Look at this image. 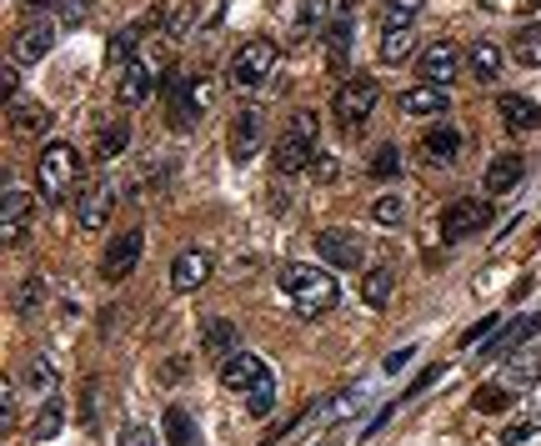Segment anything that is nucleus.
<instances>
[{
    "label": "nucleus",
    "instance_id": "58836bf2",
    "mask_svg": "<svg viewBox=\"0 0 541 446\" xmlns=\"http://www.w3.org/2000/svg\"><path fill=\"white\" fill-rule=\"evenodd\" d=\"M41 296H46V281H41V276H26V281L16 286V311H36Z\"/></svg>",
    "mask_w": 541,
    "mask_h": 446
},
{
    "label": "nucleus",
    "instance_id": "6ab92c4d",
    "mask_svg": "<svg viewBox=\"0 0 541 446\" xmlns=\"http://www.w3.org/2000/svg\"><path fill=\"white\" fill-rule=\"evenodd\" d=\"M456 156H461V131H451V126H431L426 141H421V161H431V166H451Z\"/></svg>",
    "mask_w": 541,
    "mask_h": 446
},
{
    "label": "nucleus",
    "instance_id": "c9c22d12",
    "mask_svg": "<svg viewBox=\"0 0 541 446\" xmlns=\"http://www.w3.org/2000/svg\"><path fill=\"white\" fill-rule=\"evenodd\" d=\"M166 436H171V446H196V421L181 406H171L166 411Z\"/></svg>",
    "mask_w": 541,
    "mask_h": 446
},
{
    "label": "nucleus",
    "instance_id": "680f3d73",
    "mask_svg": "<svg viewBox=\"0 0 541 446\" xmlns=\"http://www.w3.org/2000/svg\"><path fill=\"white\" fill-rule=\"evenodd\" d=\"M351 6H356V0H346V11H351Z\"/></svg>",
    "mask_w": 541,
    "mask_h": 446
},
{
    "label": "nucleus",
    "instance_id": "9d476101",
    "mask_svg": "<svg viewBox=\"0 0 541 446\" xmlns=\"http://www.w3.org/2000/svg\"><path fill=\"white\" fill-rule=\"evenodd\" d=\"M141 251H146V236H141V231L116 236V241L106 246V256H101V276H106V281H126V276L136 271Z\"/></svg>",
    "mask_w": 541,
    "mask_h": 446
},
{
    "label": "nucleus",
    "instance_id": "f03ea898",
    "mask_svg": "<svg viewBox=\"0 0 541 446\" xmlns=\"http://www.w3.org/2000/svg\"><path fill=\"white\" fill-rule=\"evenodd\" d=\"M36 176H41V196H46V206H66V196H71L76 181H81V156H76L66 141H51V146L41 151Z\"/></svg>",
    "mask_w": 541,
    "mask_h": 446
},
{
    "label": "nucleus",
    "instance_id": "f3484780",
    "mask_svg": "<svg viewBox=\"0 0 541 446\" xmlns=\"http://www.w3.org/2000/svg\"><path fill=\"white\" fill-rule=\"evenodd\" d=\"M536 331H541V311L516 316L511 326H501V331H496V341H486V346H481V356H511V351H516V346H526Z\"/></svg>",
    "mask_w": 541,
    "mask_h": 446
},
{
    "label": "nucleus",
    "instance_id": "09e8293b",
    "mask_svg": "<svg viewBox=\"0 0 541 446\" xmlns=\"http://www.w3.org/2000/svg\"><path fill=\"white\" fill-rule=\"evenodd\" d=\"M206 106H211V81H206V76H201V81H191V111H196V116H201V111H206Z\"/></svg>",
    "mask_w": 541,
    "mask_h": 446
},
{
    "label": "nucleus",
    "instance_id": "bb28decb",
    "mask_svg": "<svg viewBox=\"0 0 541 446\" xmlns=\"http://www.w3.org/2000/svg\"><path fill=\"white\" fill-rule=\"evenodd\" d=\"M416 56V31L411 26H386L381 31V61L386 66H406Z\"/></svg>",
    "mask_w": 541,
    "mask_h": 446
},
{
    "label": "nucleus",
    "instance_id": "aec40b11",
    "mask_svg": "<svg viewBox=\"0 0 541 446\" xmlns=\"http://www.w3.org/2000/svg\"><path fill=\"white\" fill-rule=\"evenodd\" d=\"M521 176H526V161L521 156H496L491 166H486V196H506V191H516L521 186Z\"/></svg>",
    "mask_w": 541,
    "mask_h": 446
},
{
    "label": "nucleus",
    "instance_id": "4c0bfd02",
    "mask_svg": "<svg viewBox=\"0 0 541 446\" xmlns=\"http://www.w3.org/2000/svg\"><path fill=\"white\" fill-rule=\"evenodd\" d=\"M511 396H516V391L501 386V381H496V386H481V391H476V411H506Z\"/></svg>",
    "mask_w": 541,
    "mask_h": 446
},
{
    "label": "nucleus",
    "instance_id": "6e6d98bb",
    "mask_svg": "<svg viewBox=\"0 0 541 446\" xmlns=\"http://www.w3.org/2000/svg\"><path fill=\"white\" fill-rule=\"evenodd\" d=\"M316 176H321V181H336V161H331V156H316Z\"/></svg>",
    "mask_w": 541,
    "mask_h": 446
},
{
    "label": "nucleus",
    "instance_id": "20e7f679",
    "mask_svg": "<svg viewBox=\"0 0 541 446\" xmlns=\"http://www.w3.org/2000/svg\"><path fill=\"white\" fill-rule=\"evenodd\" d=\"M491 226V206L481 201V196H466V201H451L446 211H441V241H466V236H481Z\"/></svg>",
    "mask_w": 541,
    "mask_h": 446
},
{
    "label": "nucleus",
    "instance_id": "cd10ccee",
    "mask_svg": "<svg viewBox=\"0 0 541 446\" xmlns=\"http://www.w3.org/2000/svg\"><path fill=\"white\" fill-rule=\"evenodd\" d=\"M201 346H206V356H211V361L236 356V326H231V321H221V316H211V321H206V331H201Z\"/></svg>",
    "mask_w": 541,
    "mask_h": 446
},
{
    "label": "nucleus",
    "instance_id": "a19ab883",
    "mask_svg": "<svg viewBox=\"0 0 541 446\" xmlns=\"http://www.w3.org/2000/svg\"><path fill=\"white\" fill-rule=\"evenodd\" d=\"M26 386H36V391H51V386H56V366H51L46 356H36V361L26 366Z\"/></svg>",
    "mask_w": 541,
    "mask_h": 446
},
{
    "label": "nucleus",
    "instance_id": "f704fd0d",
    "mask_svg": "<svg viewBox=\"0 0 541 446\" xmlns=\"http://www.w3.org/2000/svg\"><path fill=\"white\" fill-rule=\"evenodd\" d=\"M401 216H406V201H401V196H391V191H386V196H376V201H371V221H376V226H386V231H391V226H401Z\"/></svg>",
    "mask_w": 541,
    "mask_h": 446
},
{
    "label": "nucleus",
    "instance_id": "393cba45",
    "mask_svg": "<svg viewBox=\"0 0 541 446\" xmlns=\"http://www.w3.org/2000/svg\"><path fill=\"white\" fill-rule=\"evenodd\" d=\"M51 41H56V26L51 21H31L26 31H21V41H16V61H41L46 51H51Z\"/></svg>",
    "mask_w": 541,
    "mask_h": 446
},
{
    "label": "nucleus",
    "instance_id": "8fccbe9b",
    "mask_svg": "<svg viewBox=\"0 0 541 446\" xmlns=\"http://www.w3.org/2000/svg\"><path fill=\"white\" fill-rule=\"evenodd\" d=\"M496 321H501V316H481V321H476V326L461 336V346H466V341H481V336H491V331H496Z\"/></svg>",
    "mask_w": 541,
    "mask_h": 446
},
{
    "label": "nucleus",
    "instance_id": "de8ad7c7",
    "mask_svg": "<svg viewBox=\"0 0 541 446\" xmlns=\"http://www.w3.org/2000/svg\"><path fill=\"white\" fill-rule=\"evenodd\" d=\"M0 411H6V421H0L6 431H11L16 421H21V416H16V381H6V391H0Z\"/></svg>",
    "mask_w": 541,
    "mask_h": 446
},
{
    "label": "nucleus",
    "instance_id": "bf43d9fd",
    "mask_svg": "<svg viewBox=\"0 0 541 446\" xmlns=\"http://www.w3.org/2000/svg\"><path fill=\"white\" fill-rule=\"evenodd\" d=\"M46 6H61V0H26V11H46Z\"/></svg>",
    "mask_w": 541,
    "mask_h": 446
},
{
    "label": "nucleus",
    "instance_id": "79ce46f5",
    "mask_svg": "<svg viewBox=\"0 0 541 446\" xmlns=\"http://www.w3.org/2000/svg\"><path fill=\"white\" fill-rule=\"evenodd\" d=\"M361 406V386H351V391H341L331 406H321V421H336V416H351Z\"/></svg>",
    "mask_w": 541,
    "mask_h": 446
},
{
    "label": "nucleus",
    "instance_id": "c85d7f7f",
    "mask_svg": "<svg viewBox=\"0 0 541 446\" xmlns=\"http://www.w3.org/2000/svg\"><path fill=\"white\" fill-rule=\"evenodd\" d=\"M61 426H66V401H61V396H46V406H41L36 421H31V441H51Z\"/></svg>",
    "mask_w": 541,
    "mask_h": 446
},
{
    "label": "nucleus",
    "instance_id": "473e14b6",
    "mask_svg": "<svg viewBox=\"0 0 541 446\" xmlns=\"http://www.w3.org/2000/svg\"><path fill=\"white\" fill-rule=\"evenodd\" d=\"M421 11H426V0H386V11H381V31H386V26H411Z\"/></svg>",
    "mask_w": 541,
    "mask_h": 446
},
{
    "label": "nucleus",
    "instance_id": "a211bd4d",
    "mask_svg": "<svg viewBox=\"0 0 541 446\" xmlns=\"http://www.w3.org/2000/svg\"><path fill=\"white\" fill-rule=\"evenodd\" d=\"M211 281V256L206 251H181L176 261H171V286L176 291H196V286H206Z\"/></svg>",
    "mask_w": 541,
    "mask_h": 446
},
{
    "label": "nucleus",
    "instance_id": "412c9836",
    "mask_svg": "<svg viewBox=\"0 0 541 446\" xmlns=\"http://www.w3.org/2000/svg\"><path fill=\"white\" fill-rule=\"evenodd\" d=\"M351 36H356L351 16H336V21H331V31H326V71H331V76H341V71H346V56H351Z\"/></svg>",
    "mask_w": 541,
    "mask_h": 446
},
{
    "label": "nucleus",
    "instance_id": "37998d69",
    "mask_svg": "<svg viewBox=\"0 0 541 446\" xmlns=\"http://www.w3.org/2000/svg\"><path fill=\"white\" fill-rule=\"evenodd\" d=\"M116 446H156V431L146 421H126L121 436H116Z\"/></svg>",
    "mask_w": 541,
    "mask_h": 446
},
{
    "label": "nucleus",
    "instance_id": "7ed1b4c3",
    "mask_svg": "<svg viewBox=\"0 0 541 446\" xmlns=\"http://www.w3.org/2000/svg\"><path fill=\"white\" fill-rule=\"evenodd\" d=\"M376 101H381L376 81H371V76H351V81H341V86H336V96H331V116H336L346 131H356V126H366V121H371Z\"/></svg>",
    "mask_w": 541,
    "mask_h": 446
},
{
    "label": "nucleus",
    "instance_id": "5fc2aeb1",
    "mask_svg": "<svg viewBox=\"0 0 541 446\" xmlns=\"http://www.w3.org/2000/svg\"><path fill=\"white\" fill-rule=\"evenodd\" d=\"M391 411H396V406H381V411H376V416L366 421V436H376V431H381V426L391 421Z\"/></svg>",
    "mask_w": 541,
    "mask_h": 446
},
{
    "label": "nucleus",
    "instance_id": "b1692460",
    "mask_svg": "<svg viewBox=\"0 0 541 446\" xmlns=\"http://www.w3.org/2000/svg\"><path fill=\"white\" fill-rule=\"evenodd\" d=\"M46 126H51V111H46V106H36V101H26V96L11 101V136H41Z\"/></svg>",
    "mask_w": 541,
    "mask_h": 446
},
{
    "label": "nucleus",
    "instance_id": "e2e57ef3",
    "mask_svg": "<svg viewBox=\"0 0 541 446\" xmlns=\"http://www.w3.org/2000/svg\"><path fill=\"white\" fill-rule=\"evenodd\" d=\"M536 236H541V226H536Z\"/></svg>",
    "mask_w": 541,
    "mask_h": 446
},
{
    "label": "nucleus",
    "instance_id": "f257e3e1",
    "mask_svg": "<svg viewBox=\"0 0 541 446\" xmlns=\"http://www.w3.org/2000/svg\"><path fill=\"white\" fill-rule=\"evenodd\" d=\"M281 291L296 301L301 316H321V311H331V306L341 301L336 276H331L326 266H311V261H291V266L281 271Z\"/></svg>",
    "mask_w": 541,
    "mask_h": 446
},
{
    "label": "nucleus",
    "instance_id": "a878e982",
    "mask_svg": "<svg viewBox=\"0 0 541 446\" xmlns=\"http://www.w3.org/2000/svg\"><path fill=\"white\" fill-rule=\"evenodd\" d=\"M151 21H156V16H151ZM151 21H131L126 31H116V36H111V46H106V61H111V66H131V61H136L141 36L151 31Z\"/></svg>",
    "mask_w": 541,
    "mask_h": 446
},
{
    "label": "nucleus",
    "instance_id": "c756f323",
    "mask_svg": "<svg viewBox=\"0 0 541 446\" xmlns=\"http://www.w3.org/2000/svg\"><path fill=\"white\" fill-rule=\"evenodd\" d=\"M391 291H396V276H391L386 266H376V271L361 276V301H366V306H386Z\"/></svg>",
    "mask_w": 541,
    "mask_h": 446
},
{
    "label": "nucleus",
    "instance_id": "603ef678",
    "mask_svg": "<svg viewBox=\"0 0 541 446\" xmlns=\"http://www.w3.org/2000/svg\"><path fill=\"white\" fill-rule=\"evenodd\" d=\"M291 131H306V136H316V116H311V111H296V116H291Z\"/></svg>",
    "mask_w": 541,
    "mask_h": 446
},
{
    "label": "nucleus",
    "instance_id": "864d4df0",
    "mask_svg": "<svg viewBox=\"0 0 541 446\" xmlns=\"http://www.w3.org/2000/svg\"><path fill=\"white\" fill-rule=\"evenodd\" d=\"M186 31H191V6H181L176 21H171V36H186Z\"/></svg>",
    "mask_w": 541,
    "mask_h": 446
},
{
    "label": "nucleus",
    "instance_id": "4be33fe9",
    "mask_svg": "<svg viewBox=\"0 0 541 446\" xmlns=\"http://www.w3.org/2000/svg\"><path fill=\"white\" fill-rule=\"evenodd\" d=\"M496 111H501V121H506L511 131H536V126H541V106H536L531 96H511V91H506V96L496 101Z\"/></svg>",
    "mask_w": 541,
    "mask_h": 446
},
{
    "label": "nucleus",
    "instance_id": "39448f33",
    "mask_svg": "<svg viewBox=\"0 0 541 446\" xmlns=\"http://www.w3.org/2000/svg\"><path fill=\"white\" fill-rule=\"evenodd\" d=\"M276 61H281V46L276 41H246L236 51V61H231V81L236 86H261L276 71Z\"/></svg>",
    "mask_w": 541,
    "mask_h": 446
},
{
    "label": "nucleus",
    "instance_id": "2f4dec72",
    "mask_svg": "<svg viewBox=\"0 0 541 446\" xmlns=\"http://www.w3.org/2000/svg\"><path fill=\"white\" fill-rule=\"evenodd\" d=\"M271 406H276V376L266 371V376L246 391V411H251V416H271Z\"/></svg>",
    "mask_w": 541,
    "mask_h": 446
},
{
    "label": "nucleus",
    "instance_id": "052dcab7",
    "mask_svg": "<svg viewBox=\"0 0 541 446\" xmlns=\"http://www.w3.org/2000/svg\"><path fill=\"white\" fill-rule=\"evenodd\" d=\"M541 11V0H526V6H521V16H536Z\"/></svg>",
    "mask_w": 541,
    "mask_h": 446
},
{
    "label": "nucleus",
    "instance_id": "c03bdc74",
    "mask_svg": "<svg viewBox=\"0 0 541 446\" xmlns=\"http://www.w3.org/2000/svg\"><path fill=\"white\" fill-rule=\"evenodd\" d=\"M91 11H96V0H61V6H56V16H61L66 26H81Z\"/></svg>",
    "mask_w": 541,
    "mask_h": 446
},
{
    "label": "nucleus",
    "instance_id": "7c9ffc66",
    "mask_svg": "<svg viewBox=\"0 0 541 446\" xmlns=\"http://www.w3.org/2000/svg\"><path fill=\"white\" fill-rule=\"evenodd\" d=\"M511 61L516 66H541V26H521L516 31V41H511Z\"/></svg>",
    "mask_w": 541,
    "mask_h": 446
},
{
    "label": "nucleus",
    "instance_id": "ea45409f",
    "mask_svg": "<svg viewBox=\"0 0 541 446\" xmlns=\"http://www.w3.org/2000/svg\"><path fill=\"white\" fill-rule=\"evenodd\" d=\"M396 171H401V156H396V146H381V151L371 156V176H376V181H391Z\"/></svg>",
    "mask_w": 541,
    "mask_h": 446
},
{
    "label": "nucleus",
    "instance_id": "1a4fd4ad",
    "mask_svg": "<svg viewBox=\"0 0 541 446\" xmlns=\"http://www.w3.org/2000/svg\"><path fill=\"white\" fill-rule=\"evenodd\" d=\"M416 71H421V81L451 86V81L461 76V51H456L451 41H431V46L416 56Z\"/></svg>",
    "mask_w": 541,
    "mask_h": 446
},
{
    "label": "nucleus",
    "instance_id": "a18cd8bd",
    "mask_svg": "<svg viewBox=\"0 0 541 446\" xmlns=\"http://www.w3.org/2000/svg\"><path fill=\"white\" fill-rule=\"evenodd\" d=\"M501 446H541V426H506Z\"/></svg>",
    "mask_w": 541,
    "mask_h": 446
},
{
    "label": "nucleus",
    "instance_id": "e433bc0d",
    "mask_svg": "<svg viewBox=\"0 0 541 446\" xmlns=\"http://www.w3.org/2000/svg\"><path fill=\"white\" fill-rule=\"evenodd\" d=\"M321 21H326V0H306V6L296 11V41L316 36V31H321Z\"/></svg>",
    "mask_w": 541,
    "mask_h": 446
},
{
    "label": "nucleus",
    "instance_id": "4468645a",
    "mask_svg": "<svg viewBox=\"0 0 541 446\" xmlns=\"http://www.w3.org/2000/svg\"><path fill=\"white\" fill-rule=\"evenodd\" d=\"M261 141H266V116H261L256 106H246V111L236 116V126H231V156H236V161H251V156L261 151Z\"/></svg>",
    "mask_w": 541,
    "mask_h": 446
},
{
    "label": "nucleus",
    "instance_id": "4d7b16f0",
    "mask_svg": "<svg viewBox=\"0 0 541 446\" xmlns=\"http://www.w3.org/2000/svg\"><path fill=\"white\" fill-rule=\"evenodd\" d=\"M406 361H411V346H401V351H391V356H386V371H401Z\"/></svg>",
    "mask_w": 541,
    "mask_h": 446
},
{
    "label": "nucleus",
    "instance_id": "f8f14e48",
    "mask_svg": "<svg viewBox=\"0 0 541 446\" xmlns=\"http://www.w3.org/2000/svg\"><path fill=\"white\" fill-rule=\"evenodd\" d=\"M266 371H271V366H266L256 351H236V356H226V361H221V386L246 396V391H251V386H256Z\"/></svg>",
    "mask_w": 541,
    "mask_h": 446
},
{
    "label": "nucleus",
    "instance_id": "9b49d317",
    "mask_svg": "<svg viewBox=\"0 0 541 446\" xmlns=\"http://www.w3.org/2000/svg\"><path fill=\"white\" fill-rule=\"evenodd\" d=\"M151 96H156V66H151L146 56H136V61L126 66L121 86H116V101H121V106H146Z\"/></svg>",
    "mask_w": 541,
    "mask_h": 446
},
{
    "label": "nucleus",
    "instance_id": "5701e85b",
    "mask_svg": "<svg viewBox=\"0 0 541 446\" xmlns=\"http://www.w3.org/2000/svg\"><path fill=\"white\" fill-rule=\"evenodd\" d=\"M466 66H471V76L476 81H501V71H506V56H501V46H491V41H476L471 51H466Z\"/></svg>",
    "mask_w": 541,
    "mask_h": 446
},
{
    "label": "nucleus",
    "instance_id": "3c124183",
    "mask_svg": "<svg viewBox=\"0 0 541 446\" xmlns=\"http://www.w3.org/2000/svg\"><path fill=\"white\" fill-rule=\"evenodd\" d=\"M441 371H446V366H426V371H421V376H416V381L406 386V396H421V391H426V386H431V381H436Z\"/></svg>",
    "mask_w": 541,
    "mask_h": 446
},
{
    "label": "nucleus",
    "instance_id": "423d86ee",
    "mask_svg": "<svg viewBox=\"0 0 541 446\" xmlns=\"http://www.w3.org/2000/svg\"><path fill=\"white\" fill-rule=\"evenodd\" d=\"M316 256H321L326 266H336V271H361L366 246H361V236H356V231L331 226V231H321V236H316Z\"/></svg>",
    "mask_w": 541,
    "mask_h": 446
},
{
    "label": "nucleus",
    "instance_id": "0eeeda50",
    "mask_svg": "<svg viewBox=\"0 0 541 446\" xmlns=\"http://www.w3.org/2000/svg\"><path fill=\"white\" fill-rule=\"evenodd\" d=\"M31 211H36L31 196L6 181V191H0V241H6V246H21L26 231H31Z\"/></svg>",
    "mask_w": 541,
    "mask_h": 446
},
{
    "label": "nucleus",
    "instance_id": "49530a36",
    "mask_svg": "<svg viewBox=\"0 0 541 446\" xmlns=\"http://www.w3.org/2000/svg\"><path fill=\"white\" fill-rule=\"evenodd\" d=\"M0 86H6V101L21 96V61H16V56L6 61V71H0Z\"/></svg>",
    "mask_w": 541,
    "mask_h": 446
},
{
    "label": "nucleus",
    "instance_id": "6e6552de",
    "mask_svg": "<svg viewBox=\"0 0 541 446\" xmlns=\"http://www.w3.org/2000/svg\"><path fill=\"white\" fill-rule=\"evenodd\" d=\"M271 161H276V171H281V176H301V171H311V166H316V136H306V131H291V126H286V136L276 141Z\"/></svg>",
    "mask_w": 541,
    "mask_h": 446
},
{
    "label": "nucleus",
    "instance_id": "2eb2a0df",
    "mask_svg": "<svg viewBox=\"0 0 541 446\" xmlns=\"http://www.w3.org/2000/svg\"><path fill=\"white\" fill-rule=\"evenodd\" d=\"M111 211H116V191H111V181H96V186H86V191H81L76 221H81L86 231H101V226L111 221Z\"/></svg>",
    "mask_w": 541,
    "mask_h": 446
},
{
    "label": "nucleus",
    "instance_id": "dca6fc26",
    "mask_svg": "<svg viewBox=\"0 0 541 446\" xmlns=\"http://www.w3.org/2000/svg\"><path fill=\"white\" fill-rule=\"evenodd\" d=\"M531 381H541V346H516V351L501 361V386L526 391Z\"/></svg>",
    "mask_w": 541,
    "mask_h": 446
},
{
    "label": "nucleus",
    "instance_id": "13d9d810",
    "mask_svg": "<svg viewBox=\"0 0 541 446\" xmlns=\"http://www.w3.org/2000/svg\"><path fill=\"white\" fill-rule=\"evenodd\" d=\"M181 371H191V361H166V371H161V376H166V386H171Z\"/></svg>",
    "mask_w": 541,
    "mask_h": 446
},
{
    "label": "nucleus",
    "instance_id": "ddd939ff",
    "mask_svg": "<svg viewBox=\"0 0 541 446\" xmlns=\"http://www.w3.org/2000/svg\"><path fill=\"white\" fill-rule=\"evenodd\" d=\"M446 106H451V96H446L436 81H416L411 91H401V111H406V116H416V121L446 116Z\"/></svg>",
    "mask_w": 541,
    "mask_h": 446
},
{
    "label": "nucleus",
    "instance_id": "72a5a7b5",
    "mask_svg": "<svg viewBox=\"0 0 541 446\" xmlns=\"http://www.w3.org/2000/svg\"><path fill=\"white\" fill-rule=\"evenodd\" d=\"M126 141H131V131L116 121V126H101V136H96V156L101 161H116L121 151H126Z\"/></svg>",
    "mask_w": 541,
    "mask_h": 446
}]
</instances>
